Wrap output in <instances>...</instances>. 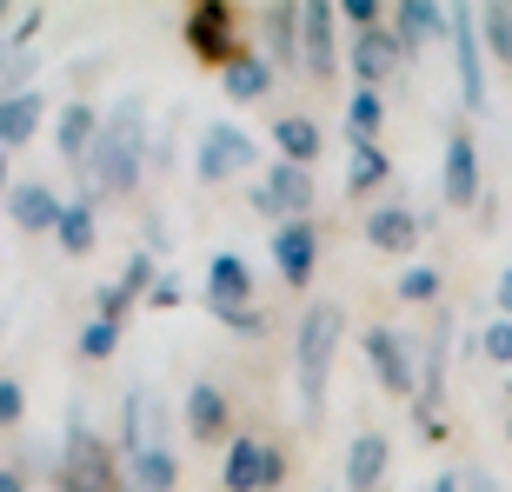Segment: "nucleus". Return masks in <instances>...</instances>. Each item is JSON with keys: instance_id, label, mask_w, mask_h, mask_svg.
Listing matches in <instances>:
<instances>
[{"instance_id": "393cba45", "label": "nucleus", "mask_w": 512, "mask_h": 492, "mask_svg": "<svg viewBox=\"0 0 512 492\" xmlns=\"http://www.w3.org/2000/svg\"><path fill=\"white\" fill-rule=\"evenodd\" d=\"M300 60V7H266V67Z\"/></svg>"}, {"instance_id": "c03bdc74", "label": "nucleus", "mask_w": 512, "mask_h": 492, "mask_svg": "<svg viewBox=\"0 0 512 492\" xmlns=\"http://www.w3.org/2000/svg\"><path fill=\"white\" fill-rule=\"evenodd\" d=\"M506 439H512V419H506Z\"/></svg>"}, {"instance_id": "6e6552de", "label": "nucleus", "mask_w": 512, "mask_h": 492, "mask_svg": "<svg viewBox=\"0 0 512 492\" xmlns=\"http://www.w3.org/2000/svg\"><path fill=\"white\" fill-rule=\"evenodd\" d=\"M446 40H453L459 100H466V107H486V60H479V14H446Z\"/></svg>"}, {"instance_id": "4468645a", "label": "nucleus", "mask_w": 512, "mask_h": 492, "mask_svg": "<svg viewBox=\"0 0 512 492\" xmlns=\"http://www.w3.org/2000/svg\"><path fill=\"white\" fill-rule=\"evenodd\" d=\"M207 300H213V313H240V306L253 300V266L240 260V253H213V266H207Z\"/></svg>"}, {"instance_id": "412c9836", "label": "nucleus", "mask_w": 512, "mask_h": 492, "mask_svg": "<svg viewBox=\"0 0 512 492\" xmlns=\"http://www.w3.org/2000/svg\"><path fill=\"white\" fill-rule=\"evenodd\" d=\"M273 147H280L286 167H313L320 160V127L306 114H286V120H273Z\"/></svg>"}, {"instance_id": "37998d69", "label": "nucleus", "mask_w": 512, "mask_h": 492, "mask_svg": "<svg viewBox=\"0 0 512 492\" xmlns=\"http://www.w3.org/2000/svg\"><path fill=\"white\" fill-rule=\"evenodd\" d=\"M0 193H7V147H0Z\"/></svg>"}, {"instance_id": "f3484780", "label": "nucleus", "mask_w": 512, "mask_h": 492, "mask_svg": "<svg viewBox=\"0 0 512 492\" xmlns=\"http://www.w3.org/2000/svg\"><path fill=\"white\" fill-rule=\"evenodd\" d=\"M47 120V100L27 87V94H0V147H27Z\"/></svg>"}, {"instance_id": "f8f14e48", "label": "nucleus", "mask_w": 512, "mask_h": 492, "mask_svg": "<svg viewBox=\"0 0 512 492\" xmlns=\"http://www.w3.org/2000/svg\"><path fill=\"white\" fill-rule=\"evenodd\" d=\"M333 7H326V0H313V7H300V60H306V74L313 80H333V67H340V60H333Z\"/></svg>"}, {"instance_id": "aec40b11", "label": "nucleus", "mask_w": 512, "mask_h": 492, "mask_svg": "<svg viewBox=\"0 0 512 492\" xmlns=\"http://www.w3.org/2000/svg\"><path fill=\"white\" fill-rule=\"evenodd\" d=\"M386 459H393V439L360 433V439H353V453H346V492H373L380 473H386Z\"/></svg>"}, {"instance_id": "a19ab883", "label": "nucleus", "mask_w": 512, "mask_h": 492, "mask_svg": "<svg viewBox=\"0 0 512 492\" xmlns=\"http://www.w3.org/2000/svg\"><path fill=\"white\" fill-rule=\"evenodd\" d=\"M466 492H506V486H499L493 473H473V479H466Z\"/></svg>"}, {"instance_id": "f704fd0d", "label": "nucleus", "mask_w": 512, "mask_h": 492, "mask_svg": "<svg viewBox=\"0 0 512 492\" xmlns=\"http://www.w3.org/2000/svg\"><path fill=\"white\" fill-rule=\"evenodd\" d=\"M340 20H353V34H373V27H380V7H373V0H346Z\"/></svg>"}, {"instance_id": "423d86ee", "label": "nucleus", "mask_w": 512, "mask_h": 492, "mask_svg": "<svg viewBox=\"0 0 512 492\" xmlns=\"http://www.w3.org/2000/svg\"><path fill=\"white\" fill-rule=\"evenodd\" d=\"M253 153H260V147H253V133L220 120V127L200 133V160H193V173H200L207 187H220V180H233V173H247V167H253Z\"/></svg>"}, {"instance_id": "e433bc0d", "label": "nucleus", "mask_w": 512, "mask_h": 492, "mask_svg": "<svg viewBox=\"0 0 512 492\" xmlns=\"http://www.w3.org/2000/svg\"><path fill=\"white\" fill-rule=\"evenodd\" d=\"M220 326H233V333H247V340H253V333H260V313H253V306H240V313H220Z\"/></svg>"}, {"instance_id": "20e7f679", "label": "nucleus", "mask_w": 512, "mask_h": 492, "mask_svg": "<svg viewBox=\"0 0 512 492\" xmlns=\"http://www.w3.org/2000/svg\"><path fill=\"white\" fill-rule=\"evenodd\" d=\"M360 346H366V366H373V379H380L386 393L419 399V366H413V340H406V333H393V326H366Z\"/></svg>"}, {"instance_id": "2f4dec72", "label": "nucleus", "mask_w": 512, "mask_h": 492, "mask_svg": "<svg viewBox=\"0 0 512 492\" xmlns=\"http://www.w3.org/2000/svg\"><path fill=\"white\" fill-rule=\"evenodd\" d=\"M399 300L433 306L439 300V273H433V266H406V273H399Z\"/></svg>"}, {"instance_id": "58836bf2", "label": "nucleus", "mask_w": 512, "mask_h": 492, "mask_svg": "<svg viewBox=\"0 0 512 492\" xmlns=\"http://www.w3.org/2000/svg\"><path fill=\"white\" fill-rule=\"evenodd\" d=\"M499 313L512 320V266H499Z\"/></svg>"}, {"instance_id": "7c9ffc66", "label": "nucleus", "mask_w": 512, "mask_h": 492, "mask_svg": "<svg viewBox=\"0 0 512 492\" xmlns=\"http://www.w3.org/2000/svg\"><path fill=\"white\" fill-rule=\"evenodd\" d=\"M114 346H120L114 320H87L80 326V360H114Z\"/></svg>"}, {"instance_id": "4c0bfd02", "label": "nucleus", "mask_w": 512, "mask_h": 492, "mask_svg": "<svg viewBox=\"0 0 512 492\" xmlns=\"http://www.w3.org/2000/svg\"><path fill=\"white\" fill-rule=\"evenodd\" d=\"M40 20H47V14H20V27H14V47H27V40L40 34Z\"/></svg>"}, {"instance_id": "9d476101", "label": "nucleus", "mask_w": 512, "mask_h": 492, "mask_svg": "<svg viewBox=\"0 0 512 492\" xmlns=\"http://www.w3.org/2000/svg\"><path fill=\"white\" fill-rule=\"evenodd\" d=\"M187 47L200 60H213V67H233V7H220V0H200L187 20Z\"/></svg>"}, {"instance_id": "cd10ccee", "label": "nucleus", "mask_w": 512, "mask_h": 492, "mask_svg": "<svg viewBox=\"0 0 512 492\" xmlns=\"http://www.w3.org/2000/svg\"><path fill=\"white\" fill-rule=\"evenodd\" d=\"M380 120H386V107H380V94H373V87H360V94L346 100V133H353V147H373Z\"/></svg>"}, {"instance_id": "5701e85b", "label": "nucleus", "mask_w": 512, "mask_h": 492, "mask_svg": "<svg viewBox=\"0 0 512 492\" xmlns=\"http://www.w3.org/2000/svg\"><path fill=\"white\" fill-rule=\"evenodd\" d=\"M393 34H399V47L439 40V34H446V7H433V0H399V7H393Z\"/></svg>"}, {"instance_id": "ddd939ff", "label": "nucleus", "mask_w": 512, "mask_h": 492, "mask_svg": "<svg viewBox=\"0 0 512 492\" xmlns=\"http://www.w3.org/2000/svg\"><path fill=\"white\" fill-rule=\"evenodd\" d=\"M399 60H406L399 34H386V27H373V34H353V74H360V87H380V80H393Z\"/></svg>"}, {"instance_id": "a211bd4d", "label": "nucleus", "mask_w": 512, "mask_h": 492, "mask_svg": "<svg viewBox=\"0 0 512 492\" xmlns=\"http://www.w3.org/2000/svg\"><path fill=\"white\" fill-rule=\"evenodd\" d=\"M446 346H453V313H439L426 340V373H419V419H439V386H446Z\"/></svg>"}, {"instance_id": "f03ea898", "label": "nucleus", "mask_w": 512, "mask_h": 492, "mask_svg": "<svg viewBox=\"0 0 512 492\" xmlns=\"http://www.w3.org/2000/svg\"><path fill=\"white\" fill-rule=\"evenodd\" d=\"M340 306L320 300L306 306L300 333H293V393H300V419L313 426V419L326 413V366H333V353H340Z\"/></svg>"}, {"instance_id": "9b49d317", "label": "nucleus", "mask_w": 512, "mask_h": 492, "mask_svg": "<svg viewBox=\"0 0 512 492\" xmlns=\"http://www.w3.org/2000/svg\"><path fill=\"white\" fill-rule=\"evenodd\" d=\"M313 260H320V233H313V220H280V227H273V266H280V280L306 286L313 280Z\"/></svg>"}, {"instance_id": "bb28decb", "label": "nucleus", "mask_w": 512, "mask_h": 492, "mask_svg": "<svg viewBox=\"0 0 512 492\" xmlns=\"http://www.w3.org/2000/svg\"><path fill=\"white\" fill-rule=\"evenodd\" d=\"M54 240H60V253H94V200L80 193L74 207H60V227H54Z\"/></svg>"}, {"instance_id": "4be33fe9", "label": "nucleus", "mask_w": 512, "mask_h": 492, "mask_svg": "<svg viewBox=\"0 0 512 492\" xmlns=\"http://www.w3.org/2000/svg\"><path fill=\"white\" fill-rule=\"evenodd\" d=\"M187 433L193 439H220L227 433V393H220L213 379H200V386L187 393Z\"/></svg>"}, {"instance_id": "79ce46f5", "label": "nucleus", "mask_w": 512, "mask_h": 492, "mask_svg": "<svg viewBox=\"0 0 512 492\" xmlns=\"http://www.w3.org/2000/svg\"><path fill=\"white\" fill-rule=\"evenodd\" d=\"M433 492H466V479H459V473H439V479H433Z\"/></svg>"}, {"instance_id": "a878e982", "label": "nucleus", "mask_w": 512, "mask_h": 492, "mask_svg": "<svg viewBox=\"0 0 512 492\" xmlns=\"http://www.w3.org/2000/svg\"><path fill=\"white\" fill-rule=\"evenodd\" d=\"M220 80H227V100H266L273 94V67L260 54H233V67Z\"/></svg>"}, {"instance_id": "ea45409f", "label": "nucleus", "mask_w": 512, "mask_h": 492, "mask_svg": "<svg viewBox=\"0 0 512 492\" xmlns=\"http://www.w3.org/2000/svg\"><path fill=\"white\" fill-rule=\"evenodd\" d=\"M0 492H27V473L20 466H0Z\"/></svg>"}, {"instance_id": "6ab92c4d", "label": "nucleus", "mask_w": 512, "mask_h": 492, "mask_svg": "<svg viewBox=\"0 0 512 492\" xmlns=\"http://www.w3.org/2000/svg\"><path fill=\"white\" fill-rule=\"evenodd\" d=\"M366 240L380 246V253H413L419 246V213L393 200V207H380L373 220H366Z\"/></svg>"}, {"instance_id": "39448f33", "label": "nucleus", "mask_w": 512, "mask_h": 492, "mask_svg": "<svg viewBox=\"0 0 512 492\" xmlns=\"http://www.w3.org/2000/svg\"><path fill=\"white\" fill-rule=\"evenodd\" d=\"M220 479H227V492H273L286 479V459L266 439H233L220 459Z\"/></svg>"}, {"instance_id": "1a4fd4ad", "label": "nucleus", "mask_w": 512, "mask_h": 492, "mask_svg": "<svg viewBox=\"0 0 512 492\" xmlns=\"http://www.w3.org/2000/svg\"><path fill=\"white\" fill-rule=\"evenodd\" d=\"M439 200H446V207H473V200H479V147H473V133H466V127L446 133V160H439Z\"/></svg>"}, {"instance_id": "a18cd8bd", "label": "nucleus", "mask_w": 512, "mask_h": 492, "mask_svg": "<svg viewBox=\"0 0 512 492\" xmlns=\"http://www.w3.org/2000/svg\"><path fill=\"white\" fill-rule=\"evenodd\" d=\"M0 20H7V7H0Z\"/></svg>"}, {"instance_id": "c85d7f7f", "label": "nucleus", "mask_w": 512, "mask_h": 492, "mask_svg": "<svg viewBox=\"0 0 512 492\" xmlns=\"http://www.w3.org/2000/svg\"><path fill=\"white\" fill-rule=\"evenodd\" d=\"M380 180H393V160H386L380 147H353V160H346V187H353V193H373Z\"/></svg>"}, {"instance_id": "0eeeda50", "label": "nucleus", "mask_w": 512, "mask_h": 492, "mask_svg": "<svg viewBox=\"0 0 512 492\" xmlns=\"http://www.w3.org/2000/svg\"><path fill=\"white\" fill-rule=\"evenodd\" d=\"M253 207L273 213V220H306V213H313V173H306V167H286V160H280V167L253 187Z\"/></svg>"}, {"instance_id": "b1692460", "label": "nucleus", "mask_w": 512, "mask_h": 492, "mask_svg": "<svg viewBox=\"0 0 512 492\" xmlns=\"http://www.w3.org/2000/svg\"><path fill=\"white\" fill-rule=\"evenodd\" d=\"M180 466H173V446H147V453L127 459V486L133 492H173Z\"/></svg>"}, {"instance_id": "72a5a7b5", "label": "nucleus", "mask_w": 512, "mask_h": 492, "mask_svg": "<svg viewBox=\"0 0 512 492\" xmlns=\"http://www.w3.org/2000/svg\"><path fill=\"white\" fill-rule=\"evenodd\" d=\"M486 360L512 366V320H493V326H486Z\"/></svg>"}, {"instance_id": "c756f323", "label": "nucleus", "mask_w": 512, "mask_h": 492, "mask_svg": "<svg viewBox=\"0 0 512 492\" xmlns=\"http://www.w3.org/2000/svg\"><path fill=\"white\" fill-rule=\"evenodd\" d=\"M479 40H486V54L499 67H512V7H486L479 14Z\"/></svg>"}, {"instance_id": "c9c22d12", "label": "nucleus", "mask_w": 512, "mask_h": 492, "mask_svg": "<svg viewBox=\"0 0 512 492\" xmlns=\"http://www.w3.org/2000/svg\"><path fill=\"white\" fill-rule=\"evenodd\" d=\"M147 300H153V306H180V273H160Z\"/></svg>"}, {"instance_id": "dca6fc26", "label": "nucleus", "mask_w": 512, "mask_h": 492, "mask_svg": "<svg viewBox=\"0 0 512 492\" xmlns=\"http://www.w3.org/2000/svg\"><path fill=\"white\" fill-rule=\"evenodd\" d=\"M94 133H100V114L87 107V100H67V107H60V120H54V147H60V160H80V167H87V153H94Z\"/></svg>"}, {"instance_id": "473e14b6", "label": "nucleus", "mask_w": 512, "mask_h": 492, "mask_svg": "<svg viewBox=\"0 0 512 492\" xmlns=\"http://www.w3.org/2000/svg\"><path fill=\"white\" fill-rule=\"evenodd\" d=\"M20 413H27V386L20 379H0V426H20Z\"/></svg>"}, {"instance_id": "2eb2a0df", "label": "nucleus", "mask_w": 512, "mask_h": 492, "mask_svg": "<svg viewBox=\"0 0 512 492\" xmlns=\"http://www.w3.org/2000/svg\"><path fill=\"white\" fill-rule=\"evenodd\" d=\"M7 220H14L20 233H54L60 227V200L40 180H20L14 193H7Z\"/></svg>"}, {"instance_id": "f257e3e1", "label": "nucleus", "mask_w": 512, "mask_h": 492, "mask_svg": "<svg viewBox=\"0 0 512 492\" xmlns=\"http://www.w3.org/2000/svg\"><path fill=\"white\" fill-rule=\"evenodd\" d=\"M140 160H147V107H140V94H127L94 133V153H87V200L127 193L133 180H140Z\"/></svg>"}, {"instance_id": "7ed1b4c3", "label": "nucleus", "mask_w": 512, "mask_h": 492, "mask_svg": "<svg viewBox=\"0 0 512 492\" xmlns=\"http://www.w3.org/2000/svg\"><path fill=\"white\" fill-rule=\"evenodd\" d=\"M60 492H127L114 473V453L87 426V406L67 399V439H60Z\"/></svg>"}]
</instances>
